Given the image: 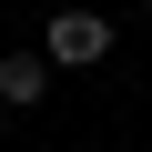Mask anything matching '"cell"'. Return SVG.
Here are the masks:
<instances>
[{
	"mask_svg": "<svg viewBox=\"0 0 152 152\" xmlns=\"http://www.w3.org/2000/svg\"><path fill=\"white\" fill-rule=\"evenodd\" d=\"M41 51H51L61 71H91V61H112V20H102V10H51Z\"/></svg>",
	"mask_w": 152,
	"mask_h": 152,
	"instance_id": "1",
	"label": "cell"
},
{
	"mask_svg": "<svg viewBox=\"0 0 152 152\" xmlns=\"http://www.w3.org/2000/svg\"><path fill=\"white\" fill-rule=\"evenodd\" d=\"M51 71H61L51 51H10V61H0V102H10V112H31V102L51 91Z\"/></svg>",
	"mask_w": 152,
	"mask_h": 152,
	"instance_id": "2",
	"label": "cell"
}]
</instances>
